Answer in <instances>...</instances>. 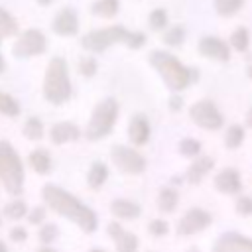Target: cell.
Instances as JSON below:
<instances>
[{
  "label": "cell",
  "mask_w": 252,
  "mask_h": 252,
  "mask_svg": "<svg viewBox=\"0 0 252 252\" xmlns=\"http://www.w3.org/2000/svg\"><path fill=\"white\" fill-rule=\"evenodd\" d=\"M43 195V201L45 205L55 211L57 215L73 220L83 232H94L96 226H98V219L94 215V211L87 205H83L75 195H71L69 191H65L63 187L59 185H53V183H47L41 191Z\"/></svg>",
  "instance_id": "6da1fadb"
},
{
  "label": "cell",
  "mask_w": 252,
  "mask_h": 252,
  "mask_svg": "<svg viewBox=\"0 0 252 252\" xmlns=\"http://www.w3.org/2000/svg\"><path fill=\"white\" fill-rule=\"evenodd\" d=\"M148 61L158 71V75L161 77V81L165 83V87L169 91H173V93L185 91L195 79H199V73L195 69L185 67L175 55H171L167 51L154 49V51H150Z\"/></svg>",
  "instance_id": "7a4b0ae2"
},
{
  "label": "cell",
  "mask_w": 252,
  "mask_h": 252,
  "mask_svg": "<svg viewBox=\"0 0 252 252\" xmlns=\"http://www.w3.org/2000/svg\"><path fill=\"white\" fill-rule=\"evenodd\" d=\"M24 161L8 140H0V183L12 197H20L24 191Z\"/></svg>",
  "instance_id": "3957f363"
},
{
  "label": "cell",
  "mask_w": 252,
  "mask_h": 252,
  "mask_svg": "<svg viewBox=\"0 0 252 252\" xmlns=\"http://www.w3.org/2000/svg\"><path fill=\"white\" fill-rule=\"evenodd\" d=\"M71 93L73 89H71L67 61L63 57H53L43 77V96L51 104H63L71 98Z\"/></svg>",
  "instance_id": "277c9868"
},
{
  "label": "cell",
  "mask_w": 252,
  "mask_h": 252,
  "mask_svg": "<svg viewBox=\"0 0 252 252\" xmlns=\"http://www.w3.org/2000/svg\"><path fill=\"white\" fill-rule=\"evenodd\" d=\"M118 110H120V108H118V102H116V98H112V96L102 98L100 102H96V106H94L93 112H91L89 124H87V128H85L87 140L96 142V140L106 138V136L112 132L114 124H116Z\"/></svg>",
  "instance_id": "5b68a950"
},
{
  "label": "cell",
  "mask_w": 252,
  "mask_h": 252,
  "mask_svg": "<svg viewBox=\"0 0 252 252\" xmlns=\"http://www.w3.org/2000/svg\"><path fill=\"white\" fill-rule=\"evenodd\" d=\"M128 30L124 26H108L100 30H93L81 37V47L91 53H102L114 43H126Z\"/></svg>",
  "instance_id": "8992f818"
},
{
  "label": "cell",
  "mask_w": 252,
  "mask_h": 252,
  "mask_svg": "<svg viewBox=\"0 0 252 252\" xmlns=\"http://www.w3.org/2000/svg\"><path fill=\"white\" fill-rule=\"evenodd\" d=\"M189 116H191V120H193L199 128H203V130H219V128H222V124H224L222 112H220V110L217 108V104H215L213 100H209V98H203V100L193 102L191 108H189Z\"/></svg>",
  "instance_id": "52a82bcc"
},
{
  "label": "cell",
  "mask_w": 252,
  "mask_h": 252,
  "mask_svg": "<svg viewBox=\"0 0 252 252\" xmlns=\"http://www.w3.org/2000/svg\"><path fill=\"white\" fill-rule=\"evenodd\" d=\"M45 49H47V37L41 30H35V28H30L24 33H20L18 39L14 41V45H12V53L18 59L41 55Z\"/></svg>",
  "instance_id": "ba28073f"
},
{
  "label": "cell",
  "mask_w": 252,
  "mask_h": 252,
  "mask_svg": "<svg viewBox=\"0 0 252 252\" xmlns=\"http://www.w3.org/2000/svg\"><path fill=\"white\" fill-rule=\"evenodd\" d=\"M110 159H112V163L122 171V173H130V175H138V173H142L144 169H146V158L138 152V150H134V148H130V146H114L112 150H110Z\"/></svg>",
  "instance_id": "9c48e42d"
},
{
  "label": "cell",
  "mask_w": 252,
  "mask_h": 252,
  "mask_svg": "<svg viewBox=\"0 0 252 252\" xmlns=\"http://www.w3.org/2000/svg\"><path fill=\"white\" fill-rule=\"evenodd\" d=\"M213 222V217L211 213H207L205 209H189L177 222V234L179 236H191V234H197L201 230H205L209 224Z\"/></svg>",
  "instance_id": "30bf717a"
},
{
  "label": "cell",
  "mask_w": 252,
  "mask_h": 252,
  "mask_svg": "<svg viewBox=\"0 0 252 252\" xmlns=\"http://www.w3.org/2000/svg\"><path fill=\"white\" fill-rule=\"evenodd\" d=\"M211 252H252V238L238 232H224L219 236Z\"/></svg>",
  "instance_id": "8fae6325"
},
{
  "label": "cell",
  "mask_w": 252,
  "mask_h": 252,
  "mask_svg": "<svg viewBox=\"0 0 252 252\" xmlns=\"http://www.w3.org/2000/svg\"><path fill=\"white\" fill-rule=\"evenodd\" d=\"M51 30L57 33V35H63V37H69V35H75L79 32V18H77V12L73 8H63L55 14V18L51 20Z\"/></svg>",
  "instance_id": "7c38bea8"
},
{
  "label": "cell",
  "mask_w": 252,
  "mask_h": 252,
  "mask_svg": "<svg viewBox=\"0 0 252 252\" xmlns=\"http://www.w3.org/2000/svg\"><path fill=\"white\" fill-rule=\"evenodd\" d=\"M199 53L203 57H209V59H217V61H228L230 59V47L226 41H222L220 37H215V35H205L201 41H199Z\"/></svg>",
  "instance_id": "4fadbf2b"
},
{
  "label": "cell",
  "mask_w": 252,
  "mask_h": 252,
  "mask_svg": "<svg viewBox=\"0 0 252 252\" xmlns=\"http://www.w3.org/2000/svg\"><path fill=\"white\" fill-rule=\"evenodd\" d=\"M106 230H108V236L114 240L116 252H138V236L134 232L124 230L118 222H110Z\"/></svg>",
  "instance_id": "5bb4252c"
},
{
  "label": "cell",
  "mask_w": 252,
  "mask_h": 252,
  "mask_svg": "<svg viewBox=\"0 0 252 252\" xmlns=\"http://www.w3.org/2000/svg\"><path fill=\"white\" fill-rule=\"evenodd\" d=\"M215 187H217V191H220V193H224V195H234V193H238L240 187H242L240 173H238L236 169H232V167L220 169V171L217 173V177H215Z\"/></svg>",
  "instance_id": "9a60e30c"
},
{
  "label": "cell",
  "mask_w": 252,
  "mask_h": 252,
  "mask_svg": "<svg viewBox=\"0 0 252 252\" xmlns=\"http://www.w3.org/2000/svg\"><path fill=\"white\" fill-rule=\"evenodd\" d=\"M128 138L134 146H144L150 140V124L144 114H134L128 122Z\"/></svg>",
  "instance_id": "2e32d148"
},
{
  "label": "cell",
  "mask_w": 252,
  "mask_h": 252,
  "mask_svg": "<svg viewBox=\"0 0 252 252\" xmlns=\"http://www.w3.org/2000/svg\"><path fill=\"white\" fill-rule=\"evenodd\" d=\"M81 136V130L75 122H55L49 130V138L53 144H67V142H75Z\"/></svg>",
  "instance_id": "e0dca14e"
},
{
  "label": "cell",
  "mask_w": 252,
  "mask_h": 252,
  "mask_svg": "<svg viewBox=\"0 0 252 252\" xmlns=\"http://www.w3.org/2000/svg\"><path fill=\"white\" fill-rule=\"evenodd\" d=\"M213 165H215V159L213 158H209V156H197V159L187 167V173H185L187 181L189 183H201V179L213 169Z\"/></svg>",
  "instance_id": "ac0fdd59"
},
{
  "label": "cell",
  "mask_w": 252,
  "mask_h": 252,
  "mask_svg": "<svg viewBox=\"0 0 252 252\" xmlns=\"http://www.w3.org/2000/svg\"><path fill=\"white\" fill-rule=\"evenodd\" d=\"M110 213L118 219H124V220H132V219H138L142 209L138 203L134 201H128V199H114L110 203Z\"/></svg>",
  "instance_id": "d6986e66"
},
{
  "label": "cell",
  "mask_w": 252,
  "mask_h": 252,
  "mask_svg": "<svg viewBox=\"0 0 252 252\" xmlns=\"http://www.w3.org/2000/svg\"><path fill=\"white\" fill-rule=\"evenodd\" d=\"M16 33H18V22H16V18H14L8 10L0 8V45H2V39H4V37L16 35ZM4 69H6V61H4L2 51H0V73H2Z\"/></svg>",
  "instance_id": "ffe728a7"
},
{
  "label": "cell",
  "mask_w": 252,
  "mask_h": 252,
  "mask_svg": "<svg viewBox=\"0 0 252 252\" xmlns=\"http://www.w3.org/2000/svg\"><path fill=\"white\" fill-rule=\"evenodd\" d=\"M28 163L32 165V169L35 171V173H39V175H45V173H49L51 171V156H49V152L47 150H43V148H37V150H33L30 156H28Z\"/></svg>",
  "instance_id": "44dd1931"
},
{
  "label": "cell",
  "mask_w": 252,
  "mask_h": 252,
  "mask_svg": "<svg viewBox=\"0 0 252 252\" xmlns=\"http://www.w3.org/2000/svg\"><path fill=\"white\" fill-rule=\"evenodd\" d=\"M106 179H108V167H106L102 161L91 163V167H89V171H87V183H89V187L98 189V187L104 185Z\"/></svg>",
  "instance_id": "7402d4cb"
},
{
  "label": "cell",
  "mask_w": 252,
  "mask_h": 252,
  "mask_svg": "<svg viewBox=\"0 0 252 252\" xmlns=\"http://www.w3.org/2000/svg\"><path fill=\"white\" fill-rule=\"evenodd\" d=\"M179 203V195L173 187H161L158 195V207L161 213H173Z\"/></svg>",
  "instance_id": "603a6c76"
},
{
  "label": "cell",
  "mask_w": 252,
  "mask_h": 252,
  "mask_svg": "<svg viewBox=\"0 0 252 252\" xmlns=\"http://www.w3.org/2000/svg\"><path fill=\"white\" fill-rule=\"evenodd\" d=\"M93 14L94 16H100V18H112L118 14L120 10V2L118 0H94L93 6H91Z\"/></svg>",
  "instance_id": "cb8c5ba5"
},
{
  "label": "cell",
  "mask_w": 252,
  "mask_h": 252,
  "mask_svg": "<svg viewBox=\"0 0 252 252\" xmlns=\"http://www.w3.org/2000/svg\"><path fill=\"white\" fill-rule=\"evenodd\" d=\"M228 45H230L232 49L244 53V51L248 49V45H250V32H248L244 26L236 28V30L230 33V37H228Z\"/></svg>",
  "instance_id": "d4e9b609"
},
{
  "label": "cell",
  "mask_w": 252,
  "mask_h": 252,
  "mask_svg": "<svg viewBox=\"0 0 252 252\" xmlns=\"http://www.w3.org/2000/svg\"><path fill=\"white\" fill-rule=\"evenodd\" d=\"M20 112H22L20 102L12 94L0 91V114H4L8 118H16V116H20Z\"/></svg>",
  "instance_id": "484cf974"
},
{
  "label": "cell",
  "mask_w": 252,
  "mask_h": 252,
  "mask_svg": "<svg viewBox=\"0 0 252 252\" xmlns=\"http://www.w3.org/2000/svg\"><path fill=\"white\" fill-rule=\"evenodd\" d=\"M242 142H244V128L238 126V124L228 126V130H226V134H224V146H226L228 150H236Z\"/></svg>",
  "instance_id": "4316f807"
},
{
  "label": "cell",
  "mask_w": 252,
  "mask_h": 252,
  "mask_svg": "<svg viewBox=\"0 0 252 252\" xmlns=\"http://www.w3.org/2000/svg\"><path fill=\"white\" fill-rule=\"evenodd\" d=\"M4 215L8 219H12V220H20V219H24L28 215V205L22 199H14V201L4 205Z\"/></svg>",
  "instance_id": "83f0119b"
},
{
  "label": "cell",
  "mask_w": 252,
  "mask_h": 252,
  "mask_svg": "<svg viewBox=\"0 0 252 252\" xmlns=\"http://www.w3.org/2000/svg\"><path fill=\"white\" fill-rule=\"evenodd\" d=\"M242 4L244 0H215V12L219 16L228 18V16H234L242 8Z\"/></svg>",
  "instance_id": "f1b7e54d"
},
{
  "label": "cell",
  "mask_w": 252,
  "mask_h": 252,
  "mask_svg": "<svg viewBox=\"0 0 252 252\" xmlns=\"http://www.w3.org/2000/svg\"><path fill=\"white\" fill-rule=\"evenodd\" d=\"M24 136L30 138V140H39L43 136V122L37 118V116H30L26 122H24Z\"/></svg>",
  "instance_id": "f546056e"
},
{
  "label": "cell",
  "mask_w": 252,
  "mask_h": 252,
  "mask_svg": "<svg viewBox=\"0 0 252 252\" xmlns=\"http://www.w3.org/2000/svg\"><path fill=\"white\" fill-rule=\"evenodd\" d=\"M183 39H185V30H183L181 26H171V28H167L165 33H163V43L169 45V47L181 45Z\"/></svg>",
  "instance_id": "4dcf8cb0"
},
{
  "label": "cell",
  "mask_w": 252,
  "mask_h": 252,
  "mask_svg": "<svg viewBox=\"0 0 252 252\" xmlns=\"http://www.w3.org/2000/svg\"><path fill=\"white\" fill-rule=\"evenodd\" d=\"M148 24H150V28L156 30V32L165 30V26H167V12H165L163 8H154V10L150 12V16H148Z\"/></svg>",
  "instance_id": "1f68e13d"
},
{
  "label": "cell",
  "mask_w": 252,
  "mask_h": 252,
  "mask_svg": "<svg viewBox=\"0 0 252 252\" xmlns=\"http://www.w3.org/2000/svg\"><path fill=\"white\" fill-rule=\"evenodd\" d=\"M179 152L181 156H187V158H197L201 154V142L195 140V138H183L179 142Z\"/></svg>",
  "instance_id": "d6a6232c"
},
{
  "label": "cell",
  "mask_w": 252,
  "mask_h": 252,
  "mask_svg": "<svg viewBox=\"0 0 252 252\" xmlns=\"http://www.w3.org/2000/svg\"><path fill=\"white\" fill-rule=\"evenodd\" d=\"M96 69H98V63H96V59L93 55H83L79 59V73L83 77H93L96 73Z\"/></svg>",
  "instance_id": "836d02e7"
},
{
  "label": "cell",
  "mask_w": 252,
  "mask_h": 252,
  "mask_svg": "<svg viewBox=\"0 0 252 252\" xmlns=\"http://www.w3.org/2000/svg\"><path fill=\"white\" fill-rule=\"evenodd\" d=\"M57 234H59V230H57V226L51 224V222L41 224L39 230H37V238H39L41 244H51V242L57 238Z\"/></svg>",
  "instance_id": "e575fe53"
},
{
  "label": "cell",
  "mask_w": 252,
  "mask_h": 252,
  "mask_svg": "<svg viewBox=\"0 0 252 252\" xmlns=\"http://www.w3.org/2000/svg\"><path fill=\"white\" fill-rule=\"evenodd\" d=\"M169 230V224L163 220V219H154L148 222V232L152 236H165Z\"/></svg>",
  "instance_id": "d590c367"
},
{
  "label": "cell",
  "mask_w": 252,
  "mask_h": 252,
  "mask_svg": "<svg viewBox=\"0 0 252 252\" xmlns=\"http://www.w3.org/2000/svg\"><path fill=\"white\" fill-rule=\"evenodd\" d=\"M236 213L242 217H250L252 215V197L242 195L236 199Z\"/></svg>",
  "instance_id": "8d00e7d4"
},
{
  "label": "cell",
  "mask_w": 252,
  "mask_h": 252,
  "mask_svg": "<svg viewBox=\"0 0 252 252\" xmlns=\"http://www.w3.org/2000/svg\"><path fill=\"white\" fill-rule=\"evenodd\" d=\"M144 43H146V33H142V32H130V33H128L126 45H128L130 49H140Z\"/></svg>",
  "instance_id": "74e56055"
},
{
  "label": "cell",
  "mask_w": 252,
  "mask_h": 252,
  "mask_svg": "<svg viewBox=\"0 0 252 252\" xmlns=\"http://www.w3.org/2000/svg\"><path fill=\"white\" fill-rule=\"evenodd\" d=\"M28 220L32 222V224H41L43 222V219H45V209L43 207H33L32 211H28Z\"/></svg>",
  "instance_id": "f35d334b"
},
{
  "label": "cell",
  "mask_w": 252,
  "mask_h": 252,
  "mask_svg": "<svg viewBox=\"0 0 252 252\" xmlns=\"http://www.w3.org/2000/svg\"><path fill=\"white\" fill-rule=\"evenodd\" d=\"M28 238V230L24 228V226H14V228H10V240H14V242H24Z\"/></svg>",
  "instance_id": "ab89813d"
},
{
  "label": "cell",
  "mask_w": 252,
  "mask_h": 252,
  "mask_svg": "<svg viewBox=\"0 0 252 252\" xmlns=\"http://www.w3.org/2000/svg\"><path fill=\"white\" fill-rule=\"evenodd\" d=\"M181 106H183L181 96H171V98H169V108H171V110H179Z\"/></svg>",
  "instance_id": "60d3db41"
},
{
  "label": "cell",
  "mask_w": 252,
  "mask_h": 252,
  "mask_svg": "<svg viewBox=\"0 0 252 252\" xmlns=\"http://www.w3.org/2000/svg\"><path fill=\"white\" fill-rule=\"evenodd\" d=\"M246 124H248L250 128H252V108L248 110V116H246Z\"/></svg>",
  "instance_id": "b9f144b4"
},
{
  "label": "cell",
  "mask_w": 252,
  "mask_h": 252,
  "mask_svg": "<svg viewBox=\"0 0 252 252\" xmlns=\"http://www.w3.org/2000/svg\"><path fill=\"white\" fill-rule=\"evenodd\" d=\"M35 252H55L53 248H49V246H41V248H37Z\"/></svg>",
  "instance_id": "7bdbcfd3"
},
{
  "label": "cell",
  "mask_w": 252,
  "mask_h": 252,
  "mask_svg": "<svg viewBox=\"0 0 252 252\" xmlns=\"http://www.w3.org/2000/svg\"><path fill=\"white\" fill-rule=\"evenodd\" d=\"M39 6H47V4H51V0H35Z\"/></svg>",
  "instance_id": "ee69618b"
},
{
  "label": "cell",
  "mask_w": 252,
  "mask_h": 252,
  "mask_svg": "<svg viewBox=\"0 0 252 252\" xmlns=\"http://www.w3.org/2000/svg\"><path fill=\"white\" fill-rule=\"evenodd\" d=\"M0 252H8V246H6L2 240H0Z\"/></svg>",
  "instance_id": "f6af8a7d"
},
{
  "label": "cell",
  "mask_w": 252,
  "mask_h": 252,
  "mask_svg": "<svg viewBox=\"0 0 252 252\" xmlns=\"http://www.w3.org/2000/svg\"><path fill=\"white\" fill-rule=\"evenodd\" d=\"M89 252H106V250H102V248H91Z\"/></svg>",
  "instance_id": "bcb514c9"
},
{
  "label": "cell",
  "mask_w": 252,
  "mask_h": 252,
  "mask_svg": "<svg viewBox=\"0 0 252 252\" xmlns=\"http://www.w3.org/2000/svg\"><path fill=\"white\" fill-rule=\"evenodd\" d=\"M187 252H201V250H199V248H195V246H191V248H189Z\"/></svg>",
  "instance_id": "7dc6e473"
},
{
  "label": "cell",
  "mask_w": 252,
  "mask_h": 252,
  "mask_svg": "<svg viewBox=\"0 0 252 252\" xmlns=\"http://www.w3.org/2000/svg\"><path fill=\"white\" fill-rule=\"evenodd\" d=\"M246 73H248V77H250V79H252V65H250V67H248V69H246Z\"/></svg>",
  "instance_id": "c3c4849f"
},
{
  "label": "cell",
  "mask_w": 252,
  "mask_h": 252,
  "mask_svg": "<svg viewBox=\"0 0 252 252\" xmlns=\"http://www.w3.org/2000/svg\"><path fill=\"white\" fill-rule=\"evenodd\" d=\"M0 224H2V217H0Z\"/></svg>",
  "instance_id": "681fc988"
}]
</instances>
